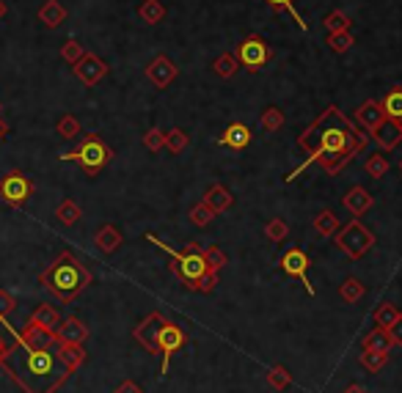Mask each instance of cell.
Segmentation results:
<instances>
[{"mask_svg": "<svg viewBox=\"0 0 402 393\" xmlns=\"http://www.w3.org/2000/svg\"><path fill=\"white\" fill-rule=\"evenodd\" d=\"M144 146L149 148V151H163V146H166V135H163V129L151 127L149 132L144 135Z\"/></svg>", "mask_w": 402, "mask_h": 393, "instance_id": "7dc6e473", "label": "cell"}, {"mask_svg": "<svg viewBox=\"0 0 402 393\" xmlns=\"http://www.w3.org/2000/svg\"><path fill=\"white\" fill-rule=\"evenodd\" d=\"M94 242H97V247H100L102 253H116L119 247H122V242H125V237H122V231L113 225V223H105L100 231L94 234Z\"/></svg>", "mask_w": 402, "mask_h": 393, "instance_id": "44dd1931", "label": "cell"}, {"mask_svg": "<svg viewBox=\"0 0 402 393\" xmlns=\"http://www.w3.org/2000/svg\"><path fill=\"white\" fill-rule=\"evenodd\" d=\"M212 221H215V212H212L204 201H199L196 206H190V223H193L196 228H207Z\"/></svg>", "mask_w": 402, "mask_h": 393, "instance_id": "74e56055", "label": "cell"}, {"mask_svg": "<svg viewBox=\"0 0 402 393\" xmlns=\"http://www.w3.org/2000/svg\"><path fill=\"white\" fill-rule=\"evenodd\" d=\"M314 231H317L320 237H333V234L339 231V218H336L331 209L317 212V215H314Z\"/></svg>", "mask_w": 402, "mask_h": 393, "instance_id": "4316f807", "label": "cell"}, {"mask_svg": "<svg viewBox=\"0 0 402 393\" xmlns=\"http://www.w3.org/2000/svg\"><path fill=\"white\" fill-rule=\"evenodd\" d=\"M188 143H190V138H188V132H185V129L174 127V129H168V132H166V148H168L171 154H182V151L188 148Z\"/></svg>", "mask_w": 402, "mask_h": 393, "instance_id": "d590c367", "label": "cell"}, {"mask_svg": "<svg viewBox=\"0 0 402 393\" xmlns=\"http://www.w3.org/2000/svg\"><path fill=\"white\" fill-rule=\"evenodd\" d=\"M323 25H326L331 33H339V30H350L352 20L345 11H331L326 20H323Z\"/></svg>", "mask_w": 402, "mask_h": 393, "instance_id": "b9f144b4", "label": "cell"}, {"mask_svg": "<svg viewBox=\"0 0 402 393\" xmlns=\"http://www.w3.org/2000/svg\"><path fill=\"white\" fill-rule=\"evenodd\" d=\"M400 171H402V160H400Z\"/></svg>", "mask_w": 402, "mask_h": 393, "instance_id": "11a10c76", "label": "cell"}, {"mask_svg": "<svg viewBox=\"0 0 402 393\" xmlns=\"http://www.w3.org/2000/svg\"><path fill=\"white\" fill-rule=\"evenodd\" d=\"M0 369H3V374L11 377L14 385H20L23 393H55L72 374L61 363V358L55 355L52 346L50 349H33V346L23 344L17 336H14V344L8 346V355Z\"/></svg>", "mask_w": 402, "mask_h": 393, "instance_id": "7a4b0ae2", "label": "cell"}, {"mask_svg": "<svg viewBox=\"0 0 402 393\" xmlns=\"http://www.w3.org/2000/svg\"><path fill=\"white\" fill-rule=\"evenodd\" d=\"M14 308H17V300L11 292H6V289H0V322H6L8 324V317L14 314Z\"/></svg>", "mask_w": 402, "mask_h": 393, "instance_id": "bcb514c9", "label": "cell"}, {"mask_svg": "<svg viewBox=\"0 0 402 393\" xmlns=\"http://www.w3.org/2000/svg\"><path fill=\"white\" fill-rule=\"evenodd\" d=\"M147 240L154 242L160 250L168 253V259H171V262H168V270L179 278V283H185V289L209 295V292L218 286V272L209 270V264H207V259H204V247H201L199 242H190L185 250H174V247H168L160 237H154V234H147Z\"/></svg>", "mask_w": 402, "mask_h": 393, "instance_id": "3957f363", "label": "cell"}, {"mask_svg": "<svg viewBox=\"0 0 402 393\" xmlns=\"http://www.w3.org/2000/svg\"><path fill=\"white\" fill-rule=\"evenodd\" d=\"M204 259H207V264H209L212 272H221L229 264L226 253L221 247H204Z\"/></svg>", "mask_w": 402, "mask_h": 393, "instance_id": "f6af8a7d", "label": "cell"}, {"mask_svg": "<svg viewBox=\"0 0 402 393\" xmlns=\"http://www.w3.org/2000/svg\"><path fill=\"white\" fill-rule=\"evenodd\" d=\"M72 69H75V77L83 83V86H97L102 77L108 74V64H105L102 58H97V55L86 52Z\"/></svg>", "mask_w": 402, "mask_h": 393, "instance_id": "7c38bea8", "label": "cell"}, {"mask_svg": "<svg viewBox=\"0 0 402 393\" xmlns=\"http://www.w3.org/2000/svg\"><path fill=\"white\" fill-rule=\"evenodd\" d=\"M55 355L61 358V363H64L69 371H77L83 363H86V358H88L83 344H64V341L55 344Z\"/></svg>", "mask_w": 402, "mask_h": 393, "instance_id": "ffe728a7", "label": "cell"}, {"mask_svg": "<svg viewBox=\"0 0 402 393\" xmlns=\"http://www.w3.org/2000/svg\"><path fill=\"white\" fill-rule=\"evenodd\" d=\"M33 196V182L23 171H8L0 179V198L8 206H23Z\"/></svg>", "mask_w": 402, "mask_h": 393, "instance_id": "30bf717a", "label": "cell"}, {"mask_svg": "<svg viewBox=\"0 0 402 393\" xmlns=\"http://www.w3.org/2000/svg\"><path fill=\"white\" fill-rule=\"evenodd\" d=\"M163 319H166L163 311H151L149 317L141 319V324L132 330V339L144 346L149 355H157V327H160V322Z\"/></svg>", "mask_w": 402, "mask_h": 393, "instance_id": "5bb4252c", "label": "cell"}, {"mask_svg": "<svg viewBox=\"0 0 402 393\" xmlns=\"http://www.w3.org/2000/svg\"><path fill=\"white\" fill-rule=\"evenodd\" d=\"M284 110L276 107V105H270V107H265V113H262V129L265 132H278L281 127H284Z\"/></svg>", "mask_w": 402, "mask_h": 393, "instance_id": "d6a6232c", "label": "cell"}, {"mask_svg": "<svg viewBox=\"0 0 402 393\" xmlns=\"http://www.w3.org/2000/svg\"><path fill=\"white\" fill-rule=\"evenodd\" d=\"M380 107H383L386 119H394V122H402V86H394V88H389V94L383 97V102H380Z\"/></svg>", "mask_w": 402, "mask_h": 393, "instance_id": "d4e9b609", "label": "cell"}, {"mask_svg": "<svg viewBox=\"0 0 402 393\" xmlns=\"http://www.w3.org/2000/svg\"><path fill=\"white\" fill-rule=\"evenodd\" d=\"M83 55H86V47H83L77 39H67V42H64V47H61V58H64L67 64H72V66H75Z\"/></svg>", "mask_w": 402, "mask_h": 393, "instance_id": "7bdbcfd3", "label": "cell"}, {"mask_svg": "<svg viewBox=\"0 0 402 393\" xmlns=\"http://www.w3.org/2000/svg\"><path fill=\"white\" fill-rule=\"evenodd\" d=\"M110 157H113V151L110 146L102 141L100 135H86L83 138V143L72 151H67V154H61V160H67V163H77L83 171L88 173V176H97V173L110 163Z\"/></svg>", "mask_w": 402, "mask_h": 393, "instance_id": "5b68a950", "label": "cell"}, {"mask_svg": "<svg viewBox=\"0 0 402 393\" xmlns=\"http://www.w3.org/2000/svg\"><path fill=\"white\" fill-rule=\"evenodd\" d=\"M138 17L147 25L163 23V20H166V6H163V0H144V3L138 6Z\"/></svg>", "mask_w": 402, "mask_h": 393, "instance_id": "484cf974", "label": "cell"}, {"mask_svg": "<svg viewBox=\"0 0 402 393\" xmlns=\"http://www.w3.org/2000/svg\"><path fill=\"white\" fill-rule=\"evenodd\" d=\"M8 346H11V344H6V341H3V336H0V366H3L6 355H8Z\"/></svg>", "mask_w": 402, "mask_h": 393, "instance_id": "816d5d0a", "label": "cell"}, {"mask_svg": "<svg viewBox=\"0 0 402 393\" xmlns=\"http://www.w3.org/2000/svg\"><path fill=\"white\" fill-rule=\"evenodd\" d=\"M55 132L61 135V138H67V141H72L80 135V122H77L72 113H67V116H61L58 124H55Z\"/></svg>", "mask_w": 402, "mask_h": 393, "instance_id": "f35d334b", "label": "cell"}, {"mask_svg": "<svg viewBox=\"0 0 402 393\" xmlns=\"http://www.w3.org/2000/svg\"><path fill=\"white\" fill-rule=\"evenodd\" d=\"M212 69H215L218 77H234L237 69H240V61H237V55H234V52H224V55H218V58H215Z\"/></svg>", "mask_w": 402, "mask_h": 393, "instance_id": "f546056e", "label": "cell"}, {"mask_svg": "<svg viewBox=\"0 0 402 393\" xmlns=\"http://www.w3.org/2000/svg\"><path fill=\"white\" fill-rule=\"evenodd\" d=\"M80 218H83V212H80V206H77L72 198H64L58 204V209H55V221H61L64 225H75Z\"/></svg>", "mask_w": 402, "mask_h": 393, "instance_id": "83f0119b", "label": "cell"}, {"mask_svg": "<svg viewBox=\"0 0 402 393\" xmlns=\"http://www.w3.org/2000/svg\"><path fill=\"white\" fill-rule=\"evenodd\" d=\"M39 20L47 25V28H58V25L67 20V8L58 0H45L42 8H39Z\"/></svg>", "mask_w": 402, "mask_h": 393, "instance_id": "cb8c5ba5", "label": "cell"}, {"mask_svg": "<svg viewBox=\"0 0 402 393\" xmlns=\"http://www.w3.org/2000/svg\"><path fill=\"white\" fill-rule=\"evenodd\" d=\"M268 385L273 388V391H287L289 385H292V374L287 366H270L268 369Z\"/></svg>", "mask_w": 402, "mask_h": 393, "instance_id": "4dcf8cb0", "label": "cell"}, {"mask_svg": "<svg viewBox=\"0 0 402 393\" xmlns=\"http://www.w3.org/2000/svg\"><path fill=\"white\" fill-rule=\"evenodd\" d=\"M33 324H42V327H47V330H58V324H61V314H58V308H52L50 303H42V305H36L33 308V314H30V319Z\"/></svg>", "mask_w": 402, "mask_h": 393, "instance_id": "603a6c76", "label": "cell"}, {"mask_svg": "<svg viewBox=\"0 0 402 393\" xmlns=\"http://www.w3.org/2000/svg\"><path fill=\"white\" fill-rule=\"evenodd\" d=\"M364 349H377V352H391V339L386 330H372L364 336Z\"/></svg>", "mask_w": 402, "mask_h": 393, "instance_id": "e575fe53", "label": "cell"}, {"mask_svg": "<svg viewBox=\"0 0 402 393\" xmlns=\"http://www.w3.org/2000/svg\"><path fill=\"white\" fill-rule=\"evenodd\" d=\"M218 143L226 148H234V151H243V148L251 143V129L243 122H231L224 129V135L218 138Z\"/></svg>", "mask_w": 402, "mask_h": 393, "instance_id": "d6986e66", "label": "cell"}, {"mask_svg": "<svg viewBox=\"0 0 402 393\" xmlns=\"http://www.w3.org/2000/svg\"><path fill=\"white\" fill-rule=\"evenodd\" d=\"M147 77L154 88H168L176 80V64L168 55H154L147 66Z\"/></svg>", "mask_w": 402, "mask_h": 393, "instance_id": "4fadbf2b", "label": "cell"}, {"mask_svg": "<svg viewBox=\"0 0 402 393\" xmlns=\"http://www.w3.org/2000/svg\"><path fill=\"white\" fill-rule=\"evenodd\" d=\"M237 61H240V66L243 69H248V72H262L268 64H270V58H273V52L268 47V42L262 39V36H246L243 42H240V47H237Z\"/></svg>", "mask_w": 402, "mask_h": 393, "instance_id": "ba28073f", "label": "cell"}, {"mask_svg": "<svg viewBox=\"0 0 402 393\" xmlns=\"http://www.w3.org/2000/svg\"><path fill=\"white\" fill-rule=\"evenodd\" d=\"M355 42H352V33L350 30H339V33H331L328 36V47L333 49V52H348Z\"/></svg>", "mask_w": 402, "mask_h": 393, "instance_id": "ee69618b", "label": "cell"}, {"mask_svg": "<svg viewBox=\"0 0 402 393\" xmlns=\"http://www.w3.org/2000/svg\"><path fill=\"white\" fill-rule=\"evenodd\" d=\"M6 11H8V6H6V0H0V20L6 17Z\"/></svg>", "mask_w": 402, "mask_h": 393, "instance_id": "f5cc1de1", "label": "cell"}, {"mask_svg": "<svg viewBox=\"0 0 402 393\" xmlns=\"http://www.w3.org/2000/svg\"><path fill=\"white\" fill-rule=\"evenodd\" d=\"M364 292H367V286L358 278H345V283L339 286V295H342L345 303H358L364 297Z\"/></svg>", "mask_w": 402, "mask_h": 393, "instance_id": "836d02e7", "label": "cell"}, {"mask_svg": "<svg viewBox=\"0 0 402 393\" xmlns=\"http://www.w3.org/2000/svg\"><path fill=\"white\" fill-rule=\"evenodd\" d=\"M287 234H289V225H287L284 218H273V221L265 225V237H268L270 242H284Z\"/></svg>", "mask_w": 402, "mask_h": 393, "instance_id": "ab89813d", "label": "cell"}, {"mask_svg": "<svg viewBox=\"0 0 402 393\" xmlns=\"http://www.w3.org/2000/svg\"><path fill=\"white\" fill-rule=\"evenodd\" d=\"M20 341L25 346H33V349H50V346L58 344V339H55V330H47V327H42V324H33V322H25V327L23 330H11Z\"/></svg>", "mask_w": 402, "mask_h": 393, "instance_id": "8fae6325", "label": "cell"}, {"mask_svg": "<svg viewBox=\"0 0 402 393\" xmlns=\"http://www.w3.org/2000/svg\"><path fill=\"white\" fill-rule=\"evenodd\" d=\"M372 141H375L383 151H394L402 141V124L394 122V119H383V122L372 129Z\"/></svg>", "mask_w": 402, "mask_h": 393, "instance_id": "9a60e30c", "label": "cell"}, {"mask_svg": "<svg viewBox=\"0 0 402 393\" xmlns=\"http://www.w3.org/2000/svg\"><path fill=\"white\" fill-rule=\"evenodd\" d=\"M372 317H375V324L380 327V330H389V327L397 322V317H400V308H397V305H391V303H380Z\"/></svg>", "mask_w": 402, "mask_h": 393, "instance_id": "f1b7e54d", "label": "cell"}, {"mask_svg": "<svg viewBox=\"0 0 402 393\" xmlns=\"http://www.w3.org/2000/svg\"><path fill=\"white\" fill-rule=\"evenodd\" d=\"M113 393H144V388H141L138 382H132V380H125L122 385H116V391Z\"/></svg>", "mask_w": 402, "mask_h": 393, "instance_id": "681fc988", "label": "cell"}, {"mask_svg": "<svg viewBox=\"0 0 402 393\" xmlns=\"http://www.w3.org/2000/svg\"><path fill=\"white\" fill-rule=\"evenodd\" d=\"M55 339H58V341H64V344H86V339H88V327H86V322L83 319L69 317V319H64L61 324H58Z\"/></svg>", "mask_w": 402, "mask_h": 393, "instance_id": "e0dca14e", "label": "cell"}, {"mask_svg": "<svg viewBox=\"0 0 402 393\" xmlns=\"http://www.w3.org/2000/svg\"><path fill=\"white\" fill-rule=\"evenodd\" d=\"M309 264H311V262H309V256H306L303 247H289V250H284V256L278 259V270L284 272L287 278L301 281L306 295L314 297V286L309 283Z\"/></svg>", "mask_w": 402, "mask_h": 393, "instance_id": "9c48e42d", "label": "cell"}, {"mask_svg": "<svg viewBox=\"0 0 402 393\" xmlns=\"http://www.w3.org/2000/svg\"><path fill=\"white\" fill-rule=\"evenodd\" d=\"M342 204H345V209L350 212V215H355V218H361L364 212H369L372 209V204H375V198H372V193L367 190V187H350L348 193H345V198H342Z\"/></svg>", "mask_w": 402, "mask_h": 393, "instance_id": "ac0fdd59", "label": "cell"}, {"mask_svg": "<svg viewBox=\"0 0 402 393\" xmlns=\"http://www.w3.org/2000/svg\"><path fill=\"white\" fill-rule=\"evenodd\" d=\"M389 363V352H377V349H364L361 352V366L367 371H380L383 366Z\"/></svg>", "mask_w": 402, "mask_h": 393, "instance_id": "1f68e13d", "label": "cell"}, {"mask_svg": "<svg viewBox=\"0 0 402 393\" xmlns=\"http://www.w3.org/2000/svg\"><path fill=\"white\" fill-rule=\"evenodd\" d=\"M369 143V138L358 129V124L350 122L336 105L326 107L314 122L309 124L298 138V146L309 154L306 163L298 165L295 171L284 176V182L298 179L309 165H320L328 176H339V171L350 163L355 154H361Z\"/></svg>", "mask_w": 402, "mask_h": 393, "instance_id": "6da1fadb", "label": "cell"}, {"mask_svg": "<svg viewBox=\"0 0 402 393\" xmlns=\"http://www.w3.org/2000/svg\"><path fill=\"white\" fill-rule=\"evenodd\" d=\"M204 204H207L215 215H221V212H229V209L234 206V196L229 193L224 184H212V187L207 190V196H204Z\"/></svg>", "mask_w": 402, "mask_h": 393, "instance_id": "7402d4cb", "label": "cell"}, {"mask_svg": "<svg viewBox=\"0 0 402 393\" xmlns=\"http://www.w3.org/2000/svg\"><path fill=\"white\" fill-rule=\"evenodd\" d=\"M188 344V333L171 319H163L157 327V355H163V363H160V377L168 374V363L182 346Z\"/></svg>", "mask_w": 402, "mask_h": 393, "instance_id": "52a82bcc", "label": "cell"}, {"mask_svg": "<svg viewBox=\"0 0 402 393\" xmlns=\"http://www.w3.org/2000/svg\"><path fill=\"white\" fill-rule=\"evenodd\" d=\"M389 168H391V163L386 160L383 151H380V154H372V157L367 160V173H369L372 179H383V176L389 173Z\"/></svg>", "mask_w": 402, "mask_h": 393, "instance_id": "60d3db41", "label": "cell"}, {"mask_svg": "<svg viewBox=\"0 0 402 393\" xmlns=\"http://www.w3.org/2000/svg\"><path fill=\"white\" fill-rule=\"evenodd\" d=\"M265 3H268L273 11H289V14H292V20L298 23V28H301V30H309V23L301 17V11H298L295 0H265Z\"/></svg>", "mask_w": 402, "mask_h": 393, "instance_id": "8d00e7d4", "label": "cell"}, {"mask_svg": "<svg viewBox=\"0 0 402 393\" xmlns=\"http://www.w3.org/2000/svg\"><path fill=\"white\" fill-rule=\"evenodd\" d=\"M6 132H8V127H6V122L0 119V141H3V135H6Z\"/></svg>", "mask_w": 402, "mask_h": 393, "instance_id": "db71d44e", "label": "cell"}, {"mask_svg": "<svg viewBox=\"0 0 402 393\" xmlns=\"http://www.w3.org/2000/svg\"><path fill=\"white\" fill-rule=\"evenodd\" d=\"M383 119H386V113H383V107H380L377 99H367V102L358 105L355 113H352V122L358 124V127H364L367 132H372Z\"/></svg>", "mask_w": 402, "mask_h": 393, "instance_id": "2e32d148", "label": "cell"}, {"mask_svg": "<svg viewBox=\"0 0 402 393\" xmlns=\"http://www.w3.org/2000/svg\"><path fill=\"white\" fill-rule=\"evenodd\" d=\"M39 283L61 303H72L86 286H91V272L75 253L64 250L47 270L39 275Z\"/></svg>", "mask_w": 402, "mask_h": 393, "instance_id": "277c9868", "label": "cell"}, {"mask_svg": "<svg viewBox=\"0 0 402 393\" xmlns=\"http://www.w3.org/2000/svg\"><path fill=\"white\" fill-rule=\"evenodd\" d=\"M345 393H369V391H367L364 385H358V382H352V385H348V388H345Z\"/></svg>", "mask_w": 402, "mask_h": 393, "instance_id": "f907efd6", "label": "cell"}, {"mask_svg": "<svg viewBox=\"0 0 402 393\" xmlns=\"http://www.w3.org/2000/svg\"><path fill=\"white\" fill-rule=\"evenodd\" d=\"M386 333H389V339H391V346H402V314L397 317V322H394Z\"/></svg>", "mask_w": 402, "mask_h": 393, "instance_id": "c3c4849f", "label": "cell"}, {"mask_svg": "<svg viewBox=\"0 0 402 393\" xmlns=\"http://www.w3.org/2000/svg\"><path fill=\"white\" fill-rule=\"evenodd\" d=\"M333 242H336V247H339L345 256H350L352 262H358L361 256H367V253L372 250L375 234L361 221H350L345 228H339V231L333 234Z\"/></svg>", "mask_w": 402, "mask_h": 393, "instance_id": "8992f818", "label": "cell"}]
</instances>
